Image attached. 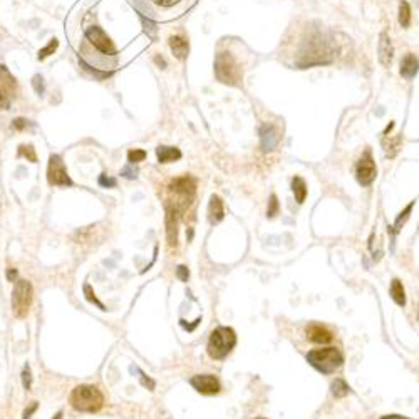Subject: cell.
<instances>
[{"label":"cell","instance_id":"6da1fadb","mask_svg":"<svg viewBox=\"0 0 419 419\" xmlns=\"http://www.w3.org/2000/svg\"><path fill=\"white\" fill-rule=\"evenodd\" d=\"M69 403L79 412H98L104 404V396L96 386L81 384L72 389Z\"/></svg>","mask_w":419,"mask_h":419},{"label":"cell","instance_id":"7a4b0ae2","mask_svg":"<svg viewBox=\"0 0 419 419\" xmlns=\"http://www.w3.org/2000/svg\"><path fill=\"white\" fill-rule=\"evenodd\" d=\"M307 362L322 374H332L344 364V356L337 347L314 349L307 354Z\"/></svg>","mask_w":419,"mask_h":419},{"label":"cell","instance_id":"3957f363","mask_svg":"<svg viewBox=\"0 0 419 419\" xmlns=\"http://www.w3.org/2000/svg\"><path fill=\"white\" fill-rule=\"evenodd\" d=\"M236 345V336L233 329L230 327H218L210 336L208 341V354L213 357V359H225L230 352L233 350Z\"/></svg>","mask_w":419,"mask_h":419},{"label":"cell","instance_id":"277c9868","mask_svg":"<svg viewBox=\"0 0 419 419\" xmlns=\"http://www.w3.org/2000/svg\"><path fill=\"white\" fill-rule=\"evenodd\" d=\"M32 299H34L32 283L29 280H24V278H19L15 282L14 292H12V314L17 319L27 317L30 305H32Z\"/></svg>","mask_w":419,"mask_h":419},{"label":"cell","instance_id":"5b68a950","mask_svg":"<svg viewBox=\"0 0 419 419\" xmlns=\"http://www.w3.org/2000/svg\"><path fill=\"white\" fill-rule=\"evenodd\" d=\"M215 72H216V77L220 79L223 84H230V86L238 84L241 79V69L238 68V64L235 62L232 52L218 54L215 60Z\"/></svg>","mask_w":419,"mask_h":419},{"label":"cell","instance_id":"8992f818","mask_svg":"<svg viewBox=\"0 0 419 419\" xmlns=\"http://www.w3.org/2000/svg\"><path fill=\"white\" fill-rule=\"evenodd\" d=\"M47 181L52 186H72V180L69 178L68 169L59 155H52L49 158V166H47Z\"/></svg>","mask_w":419,"mask_h":419},{"label":"cell","instance_id":"52a82bcc","mask_svg":"<svg viewBox=\"0 0 419 419\" xmlns=\"http://www.w3.org/2000/svg\"><path fill=\"white\" fill-rule=\"evenodd\" d=\"M169 190L180 198V203H181L180 208L185 210L186 206L191 203V202H188V200H191L193 195H195L196 180L191 178V176H181V178H176L169 183Z\"/></svg>","mask_w":419,"mask_h":419},{"label":"cell","instance_id":"ba28073f","mask_svg":"<svg viewBox=\"0 0 419 419\" xmlns=\"http://www.w3.org/2000/svg\"><path fill=\"white\" fill-rule=\"evenodd\" d=\"M86 37L99 52L109 54V56H114V54H116V47H114L113 40L107 37V34L101 27H98V26L87 27L86 29Z\"/></svg>","mask_w":419,"mask_h":419},{"label":"cell","instance_id":"9c48e42d","mask_svg":"<svg viewBox=\"0 0 419 419\" xmlns=\"http://www.w3.org/2000/svg\"><path fill=\"white\" fill-rule=\"evenodd\" d=\"M356 174H357V181H359L362 186H369L376 180V174H378V168H376V163L372 160V156H370V151L369 149L362 155L359 163H357Z\"/></svg>","mask_w":419,"mask_h":419},{"label":"cell","instance_id":"30bf717a","mask_svg":"<svg viewBox=\"0 0 419 419\" xmlns=\"http://www.w3.org/2000/svg\"><path fill=\"white\" fill-rule=\"evenodd\" d=\"M190 384L195 387L198 392L205 394V396H213V394H218L222 389L220 381H218V378L213 374L193 376V378L190 379Z\"/></svg>","mask_w":419,"mask_h":419},{"label":"cell","instance_id":"8fae6325","mask_svg":"<svg viewBox=\"0 0 419 419\" xmlns=\"http://www.w3.org/2000/svg\"><path fill=\"white\" fill-rule=\"evenodd\" d=\"M166 240L169 248L178 245V210L171 205H166Z\"/></svg>","mask_w":419,"mask_h":419},{"label":"cell","instance_id":"7c38bea8","mask_svg":"<svg viewBox=\"0 0 419 419\" xmlns=\"http://www.w3.org/2000/svg\"><path fill=\"white\" fill-rule=\"evenodd\" d=\"M307 337L308 341H312L315 344H329L334 339L332 332L327 329V327L319 325V324H311L307 327Z\"/></svg>","mask_w":419,"mask_h":419},{"label":"cell","instance_id":"4fadbf2b","mask_svg":"<svg viewBox=\"0 0 419 419\" xmlns=\"http://www.w3.org/2000/svg\"><path fill=\"white\" fill-rule=\"evenodd\" d=\"M392 42L389 39L387 32H381L379 35V62L384 65V68H389L391 60H392Z\"/></svg>","mask_w":419,"mask_h":419},{"label":"cell","instance_id":"5bb4252c","mask_svg":"<svg viewBox=\"0 0 419 419\" xmlns=\"http://www.w3.org/2000/svg\"><path fill=\"white\" fill-rule=\"evenodd\" d=\"M151 2H153L156 7L165 9V10H174L176 15H181V12L195 4V0H151Z\"/></svg>","mask_w":419,"mask_h":419},{"label":"cell","instance_id":"9a60e30c","mask_svg":"<svg viewBox=\"0 0 419 419\" xmlns=\"http://www.w3.org/2000/svg\"><path fill=\"white\" fill-rule=\"evenodd\" d=\"M260 138H262V146L265 151H272L278 144V141H280V135L277 133L275 127L269 124H265L262 129H260Z\"/></svg>","mask_w":419,"mask_h":419},{"label":"cell","instance_id":"2e32d148","mask_svg":"<svg viewBox=\"0 0 419 419\" xmlns=\"http://www.w3.org/2000/svg\"><path fill=\"white\" fill-rule=\"evenodd\" d=\"M417 69H419V62L414 54H406L403 60H401V76L411 81V79L417 74Z\"/></svg>","mask_w":419,"mask_h":419},{"label":"cell","instance_id":"e0dca14e","mask_svg":"<svg viewBox=\"0 0 419 419\" xmlns=\"http://www.w3.org/2000/svg\"><path fill=\"white\" fill-rule=\"evenodd\" d=\"M169 47H171V51H173V56L180 60L186 59L188 51H190L188 40L183 37V35H171V37H169Z\"/></svg>","mask_w":419,"mask_h":419},{"label":"cell","instance_id":"ac0fdd59","mask_svg":"<svg viewBox=\"0 0 419 419\" xmlns=\"http://www.w3.org/2000/svg\"><path fill=\"white\" fill-rule=\"evenodd\" d=\"M208 218L211 223H220L225 218V208H223V202L220 200V196L211 195L210 198V206H208Z\"/></svg>","mask_w":419,"mask_h":419},{"label":"cell","instance_id":"d6986e66","mask_svg":"<svg viewBox=\"0 0 419 419\" xmlns=\"http://www.w3.org/2000/svg\"><path fill=\"white\" fill-rule=\"evenodd\" d=\"M156 155H158V161L160 163H171V161L180 160L181 151L178 148H171V146H158Z\"/></svg>","mask_w":419,"mask_h":419},{"label":"cell","instance_id":"ffe728a7","mask_svg":"<svg viewBox=\"0 0 419 419\" xmlns=\"http://www.w3.org/2000/svg\"><path fill=\"white\" fill-rule=\"evenodd\" d=\"M292 191H294V195H295V202L302 205L303 202H305V198H307V185H305V181H303L300 176H295V178L292 180Z\"/></svg>","mask_w":419,"mask_h":419},{"label":"cell","instance_id":"44dd1931","mask_svg":"<svg viewBox=\"0 0 419 419\" xmlns=\"http://www.w3.org/2000/svg\"><path fill=\"white\" fill-rule=\"evenodd\" d=\"M391 297H392V300L398 303V305L403 307L404 303H406V294H404V287H403V283H401L399 278H394V280L391 282Z\"/></svg>","mask_w":419,"mask_h":419},{"label":"cell","instance_id":"7402d4cb","mask_svg":"<svg viewBox=\"0 0 419 419\" xmlns=\"http://www.w3.org/2000/svg\"><path fill=\"white\" fill-rule=\"evenodd\" d=\"M330 391L332 394L336 398H345L349 394V386H347V382H345L344 379H336L332 382V386H330Z\"/></svg>","mask_w":419,"mask_h":419},{"label":"cell","instance_id":"603a6c76","mask_svg":"<svg viewBox=\"0 0 419 419\" xmlns=\"http://www.w3.org/2000/svg\"><path fill=\"white\" fill-rule=\"evenodd\" d=\"M399 24L403 27H408L411 24V9H409V4L404 2V0L399 5Z\"/></svg>","mask_w":419,"mask_h":419},{"label":"cell","instance_id":"cb8c5ba5","mask_svg":"<svg viewBox=\"0 0 419 419\" xmlns=\"http://www.w3.org/2000/svg\"><path fill=\"white\" fill-rule=\"evenodd\" d=\"M412 206H414V203H409L408 206H406V208L401 211V213L398 215V218H396V222H394V230L392 232H399L401 230V227H403V225L408 222V218H409V215H411V211H412Z\"/></svg>","mask_w":419,"mask_h":419},{"label":"cell","instance_id":"d4e9b609","mask_svg":"<svg viewBox=\"0 0 419 419\" xmlns=\"http://www.w3.org/2000/svg\"><path fill=\"white\" fill-rule=\"evenodd\" d=\"M144 158H146V151L144 149H131L129 153H127V161H129L131 165H136V163L143 161Z\"/></svg>","mask_w":419,"mask_h":419},{"label":"cell","instance_id":"484cf974","mask_svg":"<svg viewBox=\"0 0 419 419\" xmlns=\"http://www.w3.org/2000/svg\"><path fill=\"white\" fill-rule=\"evenodd\" d=\"M19 156H26L29 161H32V163H35L37 161V155H35V151H34V148H32V144H22V146L19 148Z\"/></svg>","mask_w":419,"mask_h":419},{"label":"cell","instance_id":"4316f807","mask_svg":"<svg viewBox=\"0 0 419 419\" xmlns=\"http://www.w3.org/2000/svg\"><path fill=\"white\" fill-rule=\"evenodd\" d=\"M84 295H86V299L89 300V302H93V303H96V305H98L101 311H106V307L102 305V303L98 300V297H96V294H94V290L91 289V285L89 283H86L84 285Z\"/></svg>","mask_w":419,"mask_h":419},{"label":"cell","instance_id":"83f0119b","mask_svg":"<svg viewBox=\"0 0 419 419\" xmlns=\"http://www.w3.org/2000/svg\"><path fill=\"white\" fill-rule=\"evenodd\" d=\"M79 64H81V68H82L84 71H87L89 74H93L96 79H106V77L111 76V72H101V71H98V69H93L89 64L84 62V60H79Z\"/></svg>","mask_w":419,"mask_h":419},{"label":"cell","instance_id":"f1b7e54d","mask_svg":"<svg viewBox=\"0 0 419 419\" xmlns=\"http://www.w3.org/2000/svg\"><path fill=\"white\" fill-rule=\"evenodd\" d=\"M57 46H59V42H57L56 39H52V40L49 42V46H46L44 49H40V51H39V59H40V60H44L46 57H49L51 54H54V51L57 49Z\"/></svg>","mask_w":419,"mask_h":419},{"label":"cell","instance_id":"f546056e","mask_svg":"<svg viewBox=\"0 0 419 419\" xmlns=\"http://www.w3.org/2000/svg\"><path fill=\"white\" fill-rule=\"evenodd\" d=\"M22 384L26 391H30V387H32V372H30L29 364H26V367L22 370Z\"/></svg>","mask_w":419,"mask_h":419},{"label":"cell","instance_id":"4dcf8cb0","mask_svg":"<svg viewBox=\"0 0 419 419\" xmlns=\"http://www.w3.org/2000/svg\"><path fill=\"white\" fill-rule=\"evenodd\" d=\"M278 213V200L275 195L270 196V202H269V210H267V216L269 218H273Z\"/></svg>","mask_w":419,"mask_h":419},{"label":"cell","instance_id":"1f68e13d","mask_svg":"<svg viewBox=\"0 0 419 419\" xmlns=\"http://www.w3.org/2000/svg\"><path fill=\"white\" fill-rule=\"evenodd\" d=\"M32 86L35 89V93H37L39 96L44 94V79H42V76H34L32 77Z\"/></svg>","mask_w":419,"mask_h":419},{"label":"cell","instance_id":"d6a6232c","mask_svg":"<svg viewBox=\"0 0 419 419\" xmlns=\"http://www.w3.org/2000/svg\"><path fill=\"white\" fill-rule=\"evenodd\" d=\"M136 370L139 372V378H141V384H143L144 387H148L149 391H155V386H156V384H155V381H153V379H149L148 376L143 372V370H139V369H136Z\"/></svg>","mask_w":419,"mask_h":419},{"label":"cell","instance_id":"836d02e7","mask_svg":"<svg viewBox=\"0 0 419 419\" xmlns=\"http://www.w3.org/2000/svg\"><path fill=\"white\" fill-rule=\"evenodd\" d=\"M99 185L104 186V188H116L118 181L114 178H109V176H106V174H101L99 176Z\"/></svg>","mask_w":419,"mask_h":419},{"label":"cell","instance_id":"e575fe53","mask_svg":"<svg viewBox=\"0 0 419 419\" xmlns=\"http://www.w3.org/2000/svg\"><path fill=\"white\" fill-rule=\"evenodd\" d=\"M121 176H124V178H127V180H135L138 176V169L133 168V165H129V166L121 169Z\"/></svg>","mask_w":419,"mask_h":419},{"label":"cell","instance_id":"d590c367","mask_svg":"<svg viewBox=\"0 0 419 419\" xmlns=\"http://www.w3.org/2000/svg\"><path fill=\"white\" fill-rule=\"evenodd\" d=\"M176 275L181 282H188V277H190V270H188V267L185 265H180L178 269H176Z\"/></svg>","mask_w":419,"mask_h":419},{"label":"cell","instance_id":"8d00e7d4","mask_svg":"<svg viewBox=\"0 0 419 419\" xmlns=\"http://www.w3.org/2000/svg\"><path fill=\"white\" fill-rule=\"evenodd\" d=\"M27 126H29L27 119H24V118H17V119H14V123H12V129H15V131H24Z\"/></svg>","mask_w":419,"mask_h":419},{"label":"cell","instance_id":"74e56055","mask_svg":"<svg viewBox=\"0 0 419 419\" xmlns=\"http://www.w3.org/2000/svg\"><path fill=\"white\" fill-rule=\"evenodd\" d=\"M35 411H37V403H32V404H30L26 411H24V416H22V419H30V416H32Z\"/></svg>","mask_w":419,"mask_h":419},{"label":"cell","instance_id":"f35d334b","mask_svg":"<svg viewBox=\"0 0 419 419\" xmlns=\"http://www.w3.org/2000/svg\"><path fill=\"white\" fill-rule=\"evenodd\" d=\"M141 19H143V24H144V29H146V32H149V34H155V32H156V27L153 26V24L148 22L146 19H144V17H141Z\"/></svg>","mask_w":419,"mask_h":419},{"label":"cell","instance_id":"ab89813d","mask_svg":"<svg viewBox=\"0 0 419 419\" xmlns=\"http://www.w3.org/2000/svg\"><path fill=\"white\" fill-rule=\"evenodd\" d=\"M7 278H9L10 282H14L15 278H17V270L15 269H9L7 270Z\"/></svg>","mask_w":419,"mask_h":419},{"label":"cell","instance_id":"60d3db41","mask_svg":"<svg viewBox=\"0 0 419 419\" xmlns=\"http://www.w3.org/2000/svg\"><path fill=\"white\" fill-rule=\"evenodd\" d=\"M155 62H156L158 65H160L161 69H165V68H166V60L163 59L161 56H156V57H155Z\"/></svg>","mask_w":419,"mask_h":419},{"label":"cell","instance_id":"b9f144b4","mask_svg":"<svg viewBox=\"0 0 419 419\" xmlns=\"http://www.w3.org/2000/svg\"><path fill=\"white\" fill-rule=\"evenodd\" d=\"M381 419H409V417L401 416V414H387V416H382Z\"/></svg>","mask_w":419,"mask_h":419},{"label":"cell","instance_id":"7bdbcfd3","mask_svg":"<svg viewBox=\"0 0 419 419\" xmlns=\"http://www.w3.org/2000/svg\"><path fill=\"white\" fill-rule=\"evenodd\" d=\"M52 419H62V411H59V412H57V414H56V416H54Z\"/></svg>","mask_w":419,"mask_h":419},{"label":"cell","instance_id":"ee69618b","mask_svg":"<svg viewBox=\"0 0 419 419\" xmlns=\"http://www.w3.org/2000/svg\"><path fill=\"white\" fill-rule=\"evenodd\" d=\"M257 419H265V417H257Z\"/></svg>","mask_w":419,"mask_h":419}]
</instances>
